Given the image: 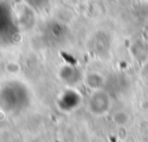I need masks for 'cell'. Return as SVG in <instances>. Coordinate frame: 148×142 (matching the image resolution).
Listing matches in <instances>:
<instances>
[{
	"label": "cell",
	"instance_id": "1",
	"mask_svg": "<svg viewBox=\"0 0 148 142\" xmlns=\"http://www.w3.org/2000/svg\"><path fill=\"white\" fill-rule=\"evenodd\" d=\"M29 104L27 88L18 82H10L2 87L0 91V107L7 113H16Z\"/></svg>",
	"mask_w": 148,
	"mask_h": 142
},
{
	"label": "cell",
	"instance_id": "2",
	"mask_svg": "<svg viewBox=\"0 0 148 142\" xmlns=\"http://www.w3.org/2000/svg\"><path fill=\"white\" fill-rule=\"evenodd\" d=\"M89 105H90L91 112L97 113V114L104 113L109 109V105H110L109 96L105 92L98 91L94 96H91L90 102H89Z\"/></svg>",
	"mask_w": 148,
	"mask_h": 142
},
{
	"label": "cell",
	"instance_id": "3",
	"mask_svg": "<svg viewBox=\"0 0 148 142\" xmlns=\"http://www.w3.org/2000/svg\"><path fill=\"white\" fill-rule=\"evenodd\" d=\"M61 76L65 81L69 82V83H75L80 80V73L76 68H73V67H66L62 69V73H61Z\"/></svg>",
	"mask_w": 148,
	"mask_h": 142
},
{
	"label": "cell",
	"instance_id": "4",
	"mask_svg": "<svg viewBox=\"0 0 148 142\" xmlns=\"http://www.w3.org/2000/svg\"><path fill=\"white\" fill-rule=\"evenodd\" d=\"M62 103H64V105H65L66 109H73L79 103V96L75 92H73V91H68V92H66L64 95Z\"/></svg>",
	"mask_w": 148,
	"mask_h": 142
},
{
	"label": "cell",
	"instance_id": "5",
	"mask_svg": "<svg viewBox=\"0 0 148 142\" xmlns=\"http://www.w3.org/2000/svg\"><path fill=\"white\" fill-rule=\"evenodd\" d=\"M127 120H128V117H127L124 112H118V113L114 115V121H116L117 124L123 125V124H126Z\"/></svg>",
	"mask_w": 148,
	"mask_h": 142
}]
</instances>
